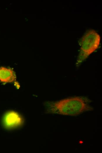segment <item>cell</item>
<instances>
[{
	"mask_svg": "<svg viewBox=\"0 0 102 153\" xmlns=\"http://www.w3.org/2000/svg\"><path fill=\"white\" fill-rule=\"evenodd\" d=\"M79 143L80 144H81L83 143V142L82 141H80L79 142Z\"/></svg>",
	"mask_w": 102,
	"mask_h": 153,
	"instance_id": "cell-4",
	"label": "cell"
},
{
	"mask_svg": "<svg viewBox=\"0 0 102 153\" xmlns=\"http://www.w3.org/2000/svg\"><path fill=\"white\" fill-rule=\"evenodd\" d=\"M100 41V36L95 31L91 30L87 32L81 41L80 52L76 65L80 64L98 48Z\"/></svg>",
	"mask_w": 102,
	"mask_h": 153,
	"instance_id": "cell-2",
	"label": "cell"
},
{
	"mask_svg": "<svg viewBox=\"0 0 102 153\" xmlns=\"http://www.w3.org/2000/svg\"><path fill=\"white\" fill-rule=\"evenodd\" d=\"M89 103V100L86 97H76L62 100L50 105L57 112L73 114L91 109Z\"/></svg>",
	"mask_w": 102,
	"mask_h": 153,
	"instance_id": "cell-1",
	"label": "cell"
},
{
	"mask_svg": "<svg viewBox=\"0 0 102 153\" xmlns=\"http://www.w3.org/2000/svg\"><path fill=\"white\" fill-rule=\"evenodd\" d=\"M16 77L15 73L11 69L3 66L0 67V81L1 82L5 83L12 82Z\"/></svg>",
	"mask_w": 102,
	"mask_h": 153,
	"instance_id": "cell-3",
	"label": "cell"
}]
</instances>
